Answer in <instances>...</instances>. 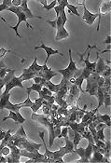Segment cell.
<instances>
[{
    "label": "cell",
    "mask_w": 111,
    "mask_h": 163,
    "mask_svg": "<svg viewBox=\"0 0 111 163\" xmlns=\"http://www.w3.org/2000/svg\"><path fill=\"white\" fill-rule=\"evenodd\" d=\"M15 87H19V88H21V89H24V87H23V85H22V80L20 78V77L19 78H17V77H13L12 78L6 85H5V91H4V94H8V93H9V91L13 89V88H15Z\"/></svg>",
    "instance_id": "cell-7"
},
{
    "label": "cell",
    "mask_w": 111,
    "mask_h": 163,
    "mask_svg": "<svg viewBox=\"0 0 111 163\" xmlns=\"http://www.w3.org/2000/svg\"><path fill=\"white\" fill-rule=\"evenodd\" d=\"M9 153H10V148L8 147V146H4L3 148H2V150H1V154H2V156H5V157H7V156H8L9 155Z\"/></svg>",
    "instance_id": "cell-37"
},
{
    "label": "cell",
    "mask_w": 111,
    "mask_h": 163,
    "mask_svg": "<svg viewBox=\"0 0 111 163\" xmlns=\"http://www.w3.org/2000/svg\"><path fill=\"white\" fill-rule=\"evenodd\" d=\"M10 6H12L11 0H3L2 4L0 5V12L3 11V10H7L8 8H9Z\"/></svg>",
    "instance_id": "cell-29"
},
{
    "label": "cell",
    "mask_w": 111,
    "mask_h": 163,
    "mask_svg": "<svg viewBox=\"0 0 111 163\" xmlns=\"http://www.w3.org/2000/svg\"><path fill=\"white\" fill-rule=\"evenodd\" d=\"M106 143V147H105V158H109L111 157V143L110 141H107V142H105Z\"/></svg>",
    "instance_id": "cell-26"
},
{
    "label": "cell",
    "mask_w": 111,
    "mask_h": 163,
    "mask_svg": "<svg viewBox=\"0 0 111 163\" xmlns=\"http://www.w3.org/2000/svg\"><path fill=\"white\" fill-rule=\"evenodd\" d=\"M81 139H82L81 135H80L79 133H78L77 131H75V136H74L73 140H72L73 145H74V150H75L76 148H78V145H79V144L80 143Z\"/></svg>",
    "instance_id": "cell-24"
},
{
    "label": "cell",
    "mask_w": 111,
    "mask_h": 163,
    "mask_svg": "<svg viewBox=\"0 0 111 163\" xmlns=\"http://www.w3.org/2000/svg\"><path fill=\"white\" fill-rule=\"evenodd\" d=\"M36 75L35 73H29V72H22V74L20 76V78L22 81H25V80H30L32 78H34Z\"/></svg>",
    "instance_id": "cell-22"
},
{
    "label": "cell",
    "mask_w": 111,
    "mask_h": 163,
    "mask_svg": "<svg viewBox=\"0 0 111 163\" xmlns=\"http://www.w3.org/2000/svg\"><path fill=\"white\" fill-rule=\"evenodd\" d=\"M91 74H92V73L90 70H88L87 68H85V67H84L83 69H81V74H80V75H81V76L84 78V79L87 78Z\"/></svg>",
    "instance_id": "cell-35"
},
{
    "label": "cell",
    "mask_w": 111,
    "mask_h": 163,
    "mask_svg": "<svg viewBox=\"0 0 111 163\" xmlns=\"http://www.w3.org/2000/svg\"><path fill=\"white\" fill-rule=\"evenodd\" d=\"M101 77L103 78H108V77H111V69H110V65H108L106 69L102 72V74L100 75Z\"/></svg>",
    "instance_id": "cell-34"
},
{
    "label": "cell",
    "mask_w": 111,
    "mask_h": 163,
    "mask_svg": "<svg viewBox=\"0 0 111 163\" xmlns=\"http://www.w3.org/2000/svg\"><path fill=\"white\" fill-rule=\"evenodd\" d=\"M42 101H43V98H41V97H39L38 99H35L33 106L31 107L33 113H36L39 111V109L42 106Z\"/></svg>",
    "instance_id": "cell-20"
},
{
    "label": "cell",
    "mask_w": 111,
    "mask_h": 163,
    "mask_svg": "<svg viewBox=\"0 0 111 163\" xmlns=\"http://www.w3.org/2000/svg\"><path fill=\"white\" fill-rule=\"evenodd\" d=\"M110 42H111V36L110 35H108L107 37H106V39L104 41V44H107V45H110Z\"/></svg>",
    "instance_id": "cell-49"
},
{
    "label": "cell",
    "mask_w": 111,
    "mask_h": 163,
    "mask_svg": "<svg viewBox=\"0 0 111 163\" xmlns=\"http://www.w3.org/2000/svg\"><path fill=\"white\" fill-rule=\"evenodd\" d=\"M105 2H110V0H104Z\"/></svg>",
    "instance_id": "cell-53"
},
{
    "label": "cell",
    "mask_w": 111,
    "mask_h": 163,
    "mask_svg": "<svg viewBox=\"0 0 111 163\" xmlns=\"http://www.w3.org/2000/svg\"><path fill=\"white\" fill-rule=\"evenodd\" d=\"M39 48L44 49L45 52H46V54H47V59H46V61H45V65H47V62H49V59H50V57H51L52 55L60 54V55H62V56H64V54L61 53L59 51H57V49H53V48H50V47H48V46H46L44 43H42V44H41L40 46H39V47H35V49H39Z\"/></svg>",
    "instance_id": "cell-10"
},
{
    "label": "cell",
    "mask_w": 111,
    "mask_h": 163,
    "mask_svg": "<svg viewBox=\"0 0 111 163\" xmlns=\"http://www.w3.org/2000/svg\"><path fill=\"white\" fill-rule=\"evenodd\" d=\"M6 134H7V131H3L2 130H0V142L4 139V137L6 136Z\"/></svg>",
    "instance_id": "cell-47"
},
{
    "label": "cell",
    "mask_w": 111,
    "mask_h": 163,
    "mask_svg": "<svg viewBox=\"0 0 111 163\" xmlns=\"http://www.w3.org/2000/svg\"><path fill=\"white\" fill-rule=\"evenodd\" d=\"M43 87L48 88V89L50 90L52 93H56V92L61 89V85H60V84H53L51 80L46 81Z\"/></svg>",
    "instance_id": "cell-16"
},
{
    "label": "cell",
    "mask_w": 111,
    "mask_h": 163,
    "mask_svg": "<svg viewBox=\"0 0 111 163\" xmlns=\"http://www.w3.org/2000/svg\"><path fill=\"white\" fill-rule=\"evenodd\" d=\"M61 126H60V124L57 123L56 125H54V137L55 138H62L61 136Z\"/></svg>",
    "instance_id": "cell-32"
},
{
    "label": "cell",
    "mask_w": 111,
    "mask_h": 163,
    "mask_svg": "<svg viewBox=\"0 0 111 163\" xmlns=\"http://www.w3.org/2000/svg\"><path fill=\"white\" fill-rule=\"evenodd\" d=\"M97 59H98V62H97V65H96V68L94 70L93 73H96L98 75H101L102 72L106 69V67L107 65H106V61L103 59V58H100L99 57V53L97 52Z\"/></svg>",
    "instance_id": "cell-13"
},
{
    "label": "cell",
    "mask_w": 111,
    "mask_h": 163,
    "mask_svg": "<svg viewBox=\"0 0 111 163\" xmlns=\"http://www.w3.org/2000/svg\"><path fill=\"white\" fill-rule=\"evenodd\" d=\"M16 113V115H17V118H18V123L19 124H22V123H24L25 122V118H24L22 115H21V113H20V111H18V112H15Z\"/></svg>",
    "instance_id": "cell-38"
},
{
    "label": "cell",
    "mask_w": 111,
    "mask_h": 163,
    "mask_svg": "<svg viewBox=\"0 0 111 163\" xmlns=\"http://www.w3.org/2000/svg\"><path fill=\"white\" fill-rule=\"evenodd\" d=\"M4 67H8V66L5 65V62H4L2 60H0V69H2V68H4Z\"/></svg>",
    "instance_id": "cell-50"
},
{
    "label": "cell",
    "mask_w": 111,
    "mask_h": 163,
    "mask_svg": "<svg viewBox=\"0 0 111 163\" xmlns=\"http://www.w3.org/2000/svg\"><path fill=\"white\" fill-rule=\"evenodd\" d=\"M66 8H67L68 11H69V12H71V13H74V14H75L76 16H78V17H79V16H80V15H79V13L78 8H77V7H76V6H73V5H71V4L67 3V4H66Z\"/></svg>",
    "instance_id": "cell-27"
},
{
    "label": "cell",
    "mask_w": 111,
    "mask_h": 163,
    "mask_svg": "<svg viewBox=\"0 0 111 163\" xmlns=\"http://www.w3.org/2000/svg\"><path fill=\"white\" fill-rule=\"evenodd\" d=\"M1 90H2V89H1V88H0V91H1Z\"/></svg>",
    "instance_id": "cell-54"
},
{
    "label": "cell",
    "mask_w": 111,
    "mask_h": 163,
    "mask_svg": "<svg viewBox=\"0 0 111 163\" xmlns=\"http://www.w3.org/2000/svg\"><path fill=\"white\" fill-rule=\"evenodd\" d=\"M96 98H97V100H98V106H97L95 109L98 111V110H99V108L102 107L103 105H104V92H103L102 88H98Z\"/></svg>",
    "instance_id": "cell-17"
},
{
    "label": "cell",
    "mask_w": 111,
    "mask_h": 163,
    "mask_svg": "<svg viewBox=\"0 0 111 163\" xmlns=\"http://www.w3.org/2000/svg\"><path fill=\"white\" fill-rule=\"evenodd\" d=\"M7 10H8V11H10V12H13V13H15V14L17 15V17H18V22H17L16 25H15L14 27H13V26H10L11 29H13V30L15 31V34H16V35H17L18 37H22V36L18 33V27H19V25L21 24V22H24L26 23V27H27V28H31V29H33V27H32V26L30 25V24L27 22V17H26L25 14H24V12L22 10L21 6H20V7L10 6L9 8H8Z\"/></svg>",
    "instance_id": "cell-1"
},
{
    "label": "cell",
    "mask_w": 111,
    "mask_h": 163,
    "mask_svg": "<svg viewBox=\"0 0 111 163\" xmlns=\"http://www.w3.org/2000/svg\"><path fill=\"white\" fill-rule=\"evenodd\" d=\"M84 80H85L84 78L80 75L79 77H78L77 78H75V82H74V84H76V85L79 87V89L80 90V91H82V92H84V91H82V83H83Z\"/></svg>",
    "instance_id": "cell-30"
},
{
    "label": "cell",
    "mask_w": 111,
    "mask_h": 163,
    "mask_svg": "<svg viewBox=\"0 0 111 163\" xmlns=\"http://www.w3.org/2000/svg\"><path fill=\"white\" fill-rule=\"evenodd\" d=\"M36 76L40 77V78H43L48 81V80H51L53 77H56L57 76V72L53 71L52 68H48L47 65L44 64L42 65V69L39 72H38V75H36Z\"/></svg>",
    "instance_id": "cell-8"
},
{
    "label": "cell",
    "mask_w": 111,
    "mask_h": 163,
    "mask_svg": "<svg viewBox=\"0 0 111 163\" xmlns=\"http://www.w3.org/2000/svg\"><path fill=\"white\" fill-rule=\"evenodd\" d=\"M99 16L98 13H92L90 10H88V8H86V5H83V15H82V19L85 21V22L88 24V25L92 26L94 21L96 20V18Z\"/></svg>",
    "instance_id": "cell-9"
},
{
    "label": "cell",
    "mask_w": 111,
    "mask_h": 163,
    "mask_svg": "<svg viewBox=\"0 0 111 163\" xmlns=\"http://www.w3.org/2000/svg\"><path fill=\"white\" fill-rule=\"evenodd\" d=\"M11 4L14 7H20L22 4V0H11Z\"/></svg>",
    "instance_id": "cell-45"
},
{
    "label": "cell",
    "mask_w": 111,
    "mask_h": 163,
    "mask_svg": "<svg viewBox=\"0 0 111 163\" xmlns=\"http://www.w3.org/2000/svg\"><path fill=\"white\" fill-rule=\"evenodd\" d=\"M42 87L43 86L39 83H34L31 87L26 88V90H27V92H31L32 91H36L39 93L42 90Z\"/></svg>",
    "instance_id": "cell-23"
},
{
    "label": "cell",
    "mask_w": 111,
    "mask_h": 163,
    "mask_svg": "<svg viewBox=\"0 0 111 163\" xmlns=\"http://www.w3.org/2000/svg\"><path fill=\"white\" fill-rule=\"evenodd\" d=\"M58 107H59V105H54V104H52V108H51V109H52V110H55V111H57Z\"/></svg>",
    "instance_id": "cell-51"
},
{
    "label": "cell",
    "mask_w": 111,
    "mask_h": 163,
    "mask_svg": "<svg viewBox=\"0 0 111 163\" xmlns=\"http://www.w3.org/2000/svg\"><path fill=\"white\" fill-rule=\"evenodd\" d=\"M95 145H97L98 147H101V148L105 149V147H106V143H105L104 141L98 140L97 142H95Z\"/></svg>",
    "instance_id": "cell-44"
},
{
    "label": "cell",
    "mask_w": 111,
    "mask_h": 163,
    "mask_svg": "<svg viewBox=\"0 0 111 163\" xmlns=\"http://www.w3.org/2000/svg\"><path fill=\"white\" fill-rule=\"evenodd\" d=\"M96 119L99 121L100 123H105L107 128H110L111 127V119H110V116L108 115H100L96 113Z\"/></svg>",
    "instance_id": "cell-15"
},
{
    "label": "cell",
    "mask_w": 111,
    "mask_h": 163,
    "mask_svg": "<svg viewBox=\"0 0 111 163\" xmlns=\"http://www.w3.org/2000/svg\"><path fill=\"white\" fill-rule=\"evenodd\" d=\"M46 22L48 24H50L52 28H56V20H54V21H46Z\"/></svg>",
    "instance_id": "cell-46"
},
{
    "label": "cell",
    "mask_w": 111,
    "mask_h": 163,
    "mask_svg": "<svg viewBox=\"0 0 111 163\" xmlns=\"http://www.w3.org/2000/svg\"><path fill=\"white\" fill-rule=\"evenodd\" d=\"M20 155H21V157H25V158L35 160V163L36 162L48 163V158H46V155L40 154L39 152V150L30 152V151H27V150H25V149H20Z\"/></svg>",
    "instance_id": "cell-5"
},
{
    "label": "cell",
    "mask_w": 111,
    "mask_h": 163,
    "mask_svg": "<svg viewBox=\"0 0 111 163\" xmlns=\"http://www.w3.org/2000/svg\"><path fill=\"white\" fill-rule=\"evenodd\" d=\"M17 134H19L20 136H23V137H27L26 136V133H25V131H24V129H23V127H22V126H20V128H19V130L17 131V132H16Z\"/></svg>",
    "instance_id": "cell-41"
},
{
    "label": "cell",
    "mask_w": 111,
    "mask_h": 163,
    "mask_svg": "<svg viewBox=\"0 0 111 163\" xmlns=\"http://www.w3.org/2000/svg\"><path fill=\"white\" fill-rule=\"evenodd\" d=\"M59 17L62 19V21H63V22L66 24V22H67V17H66V8L64 6H62V8L60 10V15Z\"/></svg>",
    "instance_id": "cell-31"
},
{
    "label": "cell",
    "mask_w": 111,
    "mask_h": 163,
    "mask_svg": "<svg viewBox=\"0 0 111 163\" xmlns=\"http://www.w3.org/2000/svg\"><path fill=\"white\" fill-rule=\"evenodd\" d=\"M28 1L27 0H22V4H21V8L22 10L24 12V14L26 15L27 19H35V18H38V19H42L41 17L39 16H35L33 15V13L31 12V10L29 9L28 8Z\"/></svg>",
    "instance_id": "cell-12"
},
{
    "label": "cell",
    "mask_w": 111,
    "mask_h": 163,
    "mask_svg": "<svg viewBox=\"0 0 111 163\" xmlns=\"http://www.w3.org/2000/svg\"><path fill=\"white\" fill-rule=\"evenodd\" d=\"M68 56H69V65L67 66V68L66 69H59L57 70V73H60L61 75H63V78H66V79H70L71 78H73L75 76L76 72L78 71V67H77V65L76 62L73 61L72 59V51L71 48L68 51Z\"/></svg>",
    "instance_id": "cell-2"
},
{
    "label": "cell",
    "mask_w": 111,
    "mask_h": 163,
    "mask_svg": "<svg viewBox=\"0 0 111 163\" xmlns=\"http://www.w3.org/2000/svg\"><path fill=\"white\" fill-rule=\"evenodd\" d=\"M84 151H85V159L87 160V162H89L90 158H92V145L91 143H89L88 146L84 148Z\"/></svg>",
    "instance_id": "cell-21"
},
{
    "label": "cell",
    "mask_w": 111,
    "mask_h": 163,
    "mask_svg": "<svg viewBox=\"0 0 111 163\" xmlns=\"http://www.w3.org/2000/svg\"><path fill=\"white\" fill-rule=\"evenodd\" d=\"M36 1H38L39 3H40V4L43 6V8L48 5V4H47V0H36Z\"/></svg>",
    "instance_id": "cell-48"
},
{
    "label": "cell",
    "mask_w": 111,
    "mask_h": 163,
    "mask_svg": "<svg viewBox=\"0 0 111 163\" xmlns=\"http://www.w3.org/2000/svg\"><path fill=\"white\" fill-rule=\"evenodd\" d=\"M10 71H11V69H10V68H8V67H4V68H2V69H0V78H4L6 75H7L8 72H10Z\"/></svg>",
    "instance_id": "cell-36"
},
{
    "label": "cell",
    "mask_w": 111,
    "mask_h": 163,
    "mask_svg": "<svg viewBox=\"0 0 111 163\" xmlns=\"http://www.w3.org/2000/svg\"><path fill=\"white\" fill-rule=\"evenodd\" d=\"M106 127H103L99 130H96V134H97V137L98 139L101 140V141H104L105 142V134H104V130H105Z\"/></svg>",
    "instance_id": "cell-33"
},
{
    "label": "cell",
    "mask_w": 111,
    "mask_h": 163,
    "mask_svg": "<svg viewBox=\"0 0 111 163\" xmlns=\"http://www.w3.org/2000/svg\"><path fill=\"white\" fill-rule=\"evenodd\" d=\"M57 5V1H56V0H53V1L50 4V5H47L46 7H44V8L46 9V10H51V9H52L55 6Z\"/></svg>",
    "instance_id": "cell-40"
},
{
    "label": "cell",
    "mask_w": 111,
    "mask_h": 163,
    "mask_svg": "<svg viewBox=\"0 0 111 163\" xmlns=\"http://www.w3.org/2000/svg\"><path fill=\"white\" fill-rule=\"evenodd\" d=\"M81 1H82V5L85 4V0H79V4H81Z\"/></svg>",
    "instance_id": "cell-52"
},
{
    "label": "cell",
    "mask_w": 111,
    "mask_h": 163,
    "mask_svg": "<svg viewBox=\"0 0 111 163\" xmlns=\"http://www.w3.org/2000/svg\"><path fill=\"white\" fill-rule=\"evenodd\" d=\"M65 100H66V102L67 103V105H68V107H70V106H73V105H77V98H75L74 97L72 94H70L69 92L66 95V98H65Z\"/></svg>",
    "instance_id": "cell-19"
},
{
    "label": "cell",
    "mask_w": 111,
    "mask_h": 163,
    "mask_svg": "<svg viewBox=\"0 0 111 163\" xmlns=\"http://www.w3.org/2000/svg\"><path fill=\"white\" fill-rule=\"evenodd\" d=\"M55 20H56V30H57L55 40L60 41V40H63V39H66L67 37H69V33L65 28L66 24L63 22L62 19L60 17H58Z\"/></svg>",
    "instance_id": "cell-6"
},
{
    "label": "cell",
    "mask_w": 111,
    "mask_h": 163,
    "mask_svg": "<svg viewBox=\"0 0 111 163\" xmlns=\"http://www.w3.org/2000/svg\"><path fill=\"white\" fill-rule=\"evenodd\" d=\"M92 156L90 158L89 162H92V163H104V162H107L109 163L110 160L107 158H105L103 154H101L100 152L95 151V150H92Z\"/></svg>",
    "instance_id": "cell-11"
},
{
    "label": "cell",
    "mask_w": 111,
    "mask_h": 163,
    "mask_svg": "<svg viewBox=\"0 0 111 163\" xmlns=\"http://www.w3.org/2000/svg\"><path fill=\"white\" fill-rule=\"evenodd\" d=\"M104 92V104L105 107H108L111 104V98H110V92L103 91Z\"/></svg>",
    "instance_id": "cell-28"
},
{
    "label": "cell",
    "mask_w": 111,
    "mask_h": 163,
    "mask_svg": "<svg viewBox=\"0 0 111 163\" xmlns=\"http://www.w3.org/2000/svg\"><path fill=\"white\" fill-rule=\"evenodd\" d=\"M99 77L100 75H98L96 73H92L85 79L86 82H87V87H86V91H84V92H88L91 96H96L97 90H98L97 80L99 78Z\"/></svg>",
    "instance_id": "cell-3"
},
{
    "label": "cell",
    "mask_w": 111,
    "mask_h": 163,
    "mask_svg": "<svg viewBox=\"0 0 111 163\" xmlns=\"http://www.w3.org/2000/svg\"><path fill=\"white\" fill-rule=\"evenodd\" d=\"M67 131H68V127H65L64 129H62L61 130V136L64 137V138L68 137L67 136Z\"/></svg>",
    "instance_id": "cell-43"
},
{
    "label": "cell",
    "mask_w": 111,
    "mask_h": 163,
    "mask_svg": "<svg viewBox=\"0 0 111 163\" xmlns=\"http://www.w3.org/2000/svg\"><path fill=\"white\" fill-rule=\"evenodd\" d=\"M7 52H12V53H14L12 51H8V49H7V48H0V59L3 58Z\"/></svg>",
    "instance_id": "cell-39"
},
{
    "label": "cell",
    "mask_w": 111,
    "mask_h": 163,
    "mask_svg": "<svg viewBox=\"0 0 111 163\" xmlns=\"http://www.w3.org/2000/svg\"><path fill=\"white\" fill-rule=\"evenodd\" d=\"M27 1H29V0H27Z\"/></svg>",
    "instance_id": "cell-55"
},
{
    "label": "cell",
    "mask_w": 111,
    "mask_h": 163,
    "mask_svg": "<svg viewBox=\"0 0 111 163\" xmlns=\"http://www.w3.org/2000/svg\"><path fill=\"white\" fill-rule=\"evenodd\" d=\"M68 92L70 94H72L75 98L79 99V92H80V90L79 89V87L76 85V84H72L69 88V91Z\"/></svg>",
    "instance_id": "cell-18"
},
{
    "label": "cell",
    "mask_w": 111,
    "mask_h": 163,
    "mask_svg": "<svg viewBox=\"0 0 111 163\" xmlns=\"http://www.w3.org/2000/svg\"><path fill=\"white\" fill-rule=\"evenodd\" d=\"M110 8H111V5H110V2H103L100 8H99V22H98V25H97V31L99 30V26H100V21H101V16L105 13H106V12L110 11Z\"/></svg>",
    "instance_id": "cell-14"
},
{
    "label": "cell",
    "mask_w": 111,
    "mask_h": 163,
    "mask_svg": "<svg viewBox=\"0 0 111 163\" xmlns=\"http://www.w3.org/2000/svg\"><path fill=\"white\" fill-rule=\"evenodd\" d=\"M9 97H10V93L8 94H4L2 93L1 96H0V109H7V110H12L14 112H18L20 111L21 108H22V103L21 104H11L9 101Z\"/></svg>",
    "instance_id": "cell-4"
},
{
    "label": "cell",
    "mask_w": 111,
    "mask_h": 163,
    "mask_svg": "<svg viewBox=\"0 0 111 163\" xmlns=\"http://www.w3.org/2000/svg\"><path fill=\"white\" fill-rule=\"evenodd\" d=\"M7 119H12V120H14L15 123H18V118H17V115H16V113L14 111H12V110H9V115L8 117H5L2 121H6Z\"/></svg>",
    "instance_id": "cell-25"
},
{
    "label": "cell",
    "mask_w": 111,
    "mask_h": 163,
    "mask_svg": "<svg viewBox=\"0 0 111 163\" xmlns=\"http://www.w3.org/2000/svg\"><path fill=\"white\" fill-rule=\"evenodd\" d=\"M41 107H42L43 114H44V115H46V116H49V115H50V110H51L50 107L47 106V105H42Z\"/></svg>",
    "instance_id": "cell-42"
}]
</instances>
